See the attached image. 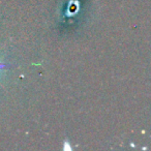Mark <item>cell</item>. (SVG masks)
<instances>
[{
    "label": "cell",
    "instance_id": "6da1fadb",
    "mask_svg": "<svg viewBox=\"0 0 151 151\" xmlns=\"http://www.w3.org/2000/svg\"><path fill=\"white\" fill-rule=\"evenodd\" d=\"M2 66H3V65H2V64H0V68H1V67H2Z\"/></svg>",
    "mask_w": 151,
    "mask_h": 151
}]
</instances>
